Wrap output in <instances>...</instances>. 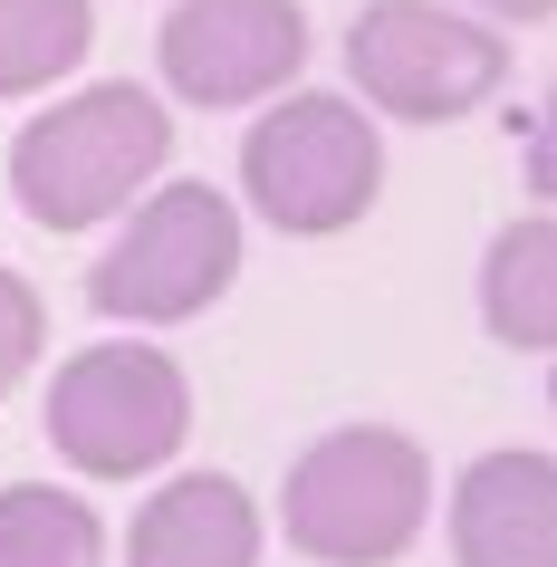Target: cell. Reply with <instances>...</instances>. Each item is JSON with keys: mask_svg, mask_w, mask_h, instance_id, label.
Returning <instances> with one entry per match:
<instances>
[{"mask_svg": "<svg viewBox=\"0 0 557 567\" xmlns=\"http://www.w3.org/2000/svg\"><path fill=\"white\" fill-rule=\"evenodd\" d=\"M548 404H557V365H548Z\"/></svg>", "mask_w": 557, "mask_h": 567, "instance_id": "obj_16", "label": "cell"}, {"mask_svg": "<svg viewBox=\"0 0 557 567\" xmlns=\"http://www.w3.org/2000/svg\"><path fill=\"white\" fill-rule=\"evenodd\" d=\"M433 519V462L394 423H337L289 462L279 529L308 567H394Z\"/></svg>", "mask_w": 557, "mask_h": 567, "instance_id": "obj_2", "label": "cell"}, {"mask_svg": "<svg viewBox=\"0 0 557 567\" xmlns=\"http://www.w3.org/2000/svg\"><path fill=\"white\" fill-rule=\"evenodd\" d=\"M347 78L394 125H452L509 87V49L462 0H365L347 30Z\"/></svg>", "mask_w": 557, "mask_h": 567, "instance_id": "obj_6", "label": "cell"}, {"mask_svg": "<svg viewBox=\"0 0 557 567\" xmlns=\"http://www.w3.org/2000/svg\"><path fill=\"white\" fill-rule=\"evenodd\" d=\"M125 567H260V509L231 472H174L125 519Z\"/></svg>", "mask_w": 557, "mask_h": 567, "instance_id": "obj_9", "label": "cell"}, {"mask_svg": "<svg viewBox=\"0 0 557 567\" xmlns=\"http://www.w3.org/2000/svg\"><path fill=\"white\" fill-rule=\"evenodd\" d=\"M519 174H528V193L557 212V87H548V106H538V125H528V145H519Z\"/></svg>", "mask_w": 557, "mask_h": 567, "instance_id": "obj_14", "label": "cell"}, {"mask_svg": "<svg viewBox=\"0 0 557 567\" xmlns=\"http://www.w3.org/2000/svg\"><path fill=\"white\" fill-rule=\"evenodd\" d=\"M174 154V116L164 96L135 87V78H96V87L59 96L49 116L20 125L10 145V203L30 212L39 231H87V221H116Z\"/></svg>", "mask_w": 557, "mask_h": 567, "instance_id": "obj_1", "label": "cell"}, {"mask_svg": "<svg viewBox=\"0 0 557 567\" xmlns=\"http://www.w3.org/2000/svg\"><path fill=\"white\" fill-rule=\"evenodd\" d=\"M0 567H106V519L59 481L0 491Z\"/></svg>", "mask_w": 557, "mask_h": 567, "instance_id": "obj_11", "label": "cell"}, {"mask_svg": "<svg viewBox=\"0 0 557 567\" xmlns=\"http://www.w3.org/2000/svg\"><path fill=\"white\" fill-rule=\"evenodd\" d=\"M96 0H0V96H39L87 59Z\"/></svg>", "mask_w": 557, "mask_h": 567, "instance_id": "obj_12", "label": "cell"}, {"mask_svg": "<svg viewBox=\"0 0 557 567\" xmlns=\"http://www.w3.org/2000/svg\"><path fill=\"white\" fill-rule=\"evenodd\" d=\"M164 87L183 106H269L308 68V10L298 0H174L164 10Z\"/></svg>", "mask_w": 557, "mask_h": 567, "instance_id": "obj_7", "label": "cell"}, {"mask_svg": "<svg viewBox=\"0 0 557 567\" xmlns=\"http://www.w3.org/2000/svg\"><path fill=\"white\" fill-rule=\"evenodd\" d=\"M193 443V385L154 337H106L49 375V452L87 481H154Z\"/></svg>", "mask_w": 557, "mask_h": 567, "instance_id": "obj_5", "label": "cell"}, {"mask_svg": "<svg viewBox=\"0 0 557 567\" xmlns=\"http://www.w3.org/2000/svg\"><path fill=\"white\" fill-rule=\"evenodd\" d=\"M384 193V135L355 96H269L240 135V203L289 240H337Z\"/></svg>", "mask_w": 557, "mask_h": 567, "instance_id": "obj_4", "label": "cell"}, {"mask_svg": "<svg viewBox=\"0 0 557 567\" xmlns=\"http://www.w3.org/2000/svg\"><path fill=\"white\" fill-rule=\"evenodd\" d=\"M462 10H481V20H557V0H462Z\"/></svg>", "mask_w": 557, "mask_h": 567, "instance_id": "obj_15", "label": "cell"}, {"mask_svg": "<svg viewBox=\"0 0 557 567\" xmlns=\"http://www.w3.org/2000/svg\"><path fill=\"white\" fill-rule=\"evenodd\" d=\"M452 567H557V452L499 443L452 481Z\"/></svg>", "mask_w": 557, "mask_h": 567, "instance_id": "obj_8", "label": "cell"}, {"mask_svg": "<svg viewBox=\"0 0 557 567\" xmlns=\"http://www.w3.org/2000/svg\"><path fill=\"white\" fill-rule=\"evenodd\" d=\"M240 279V212L212 183H145L125 231L96 250L87 308L116 328H183Z\"/></svg>", "mask_w": 557, "mask_h": 567, "instance_id": "obj_3", "label": "cell"}, {"mask_svg": "<svg viewBox=\"0 0 557 567\" xmlns=\"http://www.w3.org/2000/svg\"><path fill=\"white\" fill-rule=\"evenodd\" d=\"M39 347H49V308H39V289L20 269H0V394L39 365Z\"/></svg>", "mask_w": 557, "mask_h": 567, "instance_id": "obj_13", "label": "cell"}, {"mask_svg": "<svg viewBox=\"0 0 557 567\" xmlns=\"http://www.w3.org/2000/svg\"><path fill=\"white\" fill-rule=\"evenodd\" d=\"M481 328L519 357H557V212H528L481 260Z\"/></svg>", "mask_w": 557, "mask_h": 567, "instance_id": "obj_10", "label": "cell"}]
</instances>
